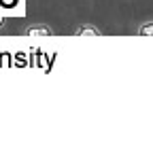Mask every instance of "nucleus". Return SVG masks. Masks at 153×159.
<instances>
[{
    "label": "nucleus",
    "mask_w": 153,
    "mask_h": 159,
    "mask_svg": "<svg viewBox=\"0 0 153 159\" xmlns=\"http://www.w3.org/2000/svg\"><path fill=\"white\" fill-rule=\"evenodd\" d=\"M28 36H53V28L47 24H32L26 28Z\"/></svg>",
    "instance_id": "obj_1"
},
{
    "label": "nucleus",
    "mask_w": 153,
    "mask_h": 159,
    "mask_svg": "<svg viewBox=\"0 0 153 159\" xmlns=\"http://www.w3.org/2000/svg\"><path fill=\"white\" fill-rule=\"evenodd\" d=\"M7 21H9V19H7V15H2V13H0V30H4V28H7Z\"/></svg>",
    "instance_id": "obj_4"
},
{
    "label": "nucleus",
    "mask_w": 153,
    "mask_h": 159,
    "mask_svg": "<svg viewBox=\"0 0 153 159\" xmlns=\"http://www.w3.org/2000/svg\"><path fill=\"white\" fill-rule=\"evenodd\" d=\"M75 36H100V28L94 24H79L75 28V32H72Z\"/></svg>",
    "instance_id": "obj_2"
},
{
    "label": "nucleus",
    "mask_w": 153,
    "mask_h": 159,
    "mask_svg": "<svg viewBox=\"0 0 153 159\" xmlns=\"http://www.w3.org/2000/svg\"><path fill=\"white\" fill-rule=\"evenodd\" d=\"M136 36H153V19H147L142 24L136 25Z\"/></svg>",
    "instance_id": "obj_3"
}]
</instances>
